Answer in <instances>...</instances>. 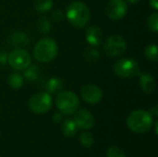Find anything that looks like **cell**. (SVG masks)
<instances>
[{
	"label": "cell",
	"instance_id": "1",
	"mask_svg": "<svg viewBox=\"0 0 158 157\" xmlns=\"http://www.w3.org/2000/svg\"><path fill=\"white\" fill-rule=\"evenodd\" d=\"M126 122L128 128L132 132L143 134L148 132L153 128L154 119L150 112L138 109L132 111L128 116Z\"/></svg>",
	"mask_w": 158,
	"mask_h": 157
},
{
	"label": "cell",
	"instance_id": "2",
	"mask_svg": "<svg viewBox=\"0 0 158 157\" xmlns=\"http://www.w3.org/2000/svg\"><path fill=\"white\" fill-rule=\"evenodd\" d=\"M66 16L71 25L81 29L89 23L91 12L86 4L81 1H74L67 7Z\"/></svg>",
	"mask_w": 158,
	"mask_h": 157
},
{
	"label": "cell",
	"instance_id": "3",
	"mask_svg": "<svg viewBox=\"0 0 158 157\" xmlns=\"http://www.w3.org/2000/svg\"><path fill=\"white\" fill-rule=\"evenodd\" d=\"M57 53V43L51 38L41 39L33 48V56L41 63L52 61L56 56Z\"/></svg>",
	"mask_w": 158,
	"mask_h": 157
},
{
	"label": "cell",
	"instance_id": "4",
	"mask_svg": "<svg viewBox=\"0 0 158 157\" xmlns=\"http://www.w3.org/2000/svg\"><path fill=\"white\" fill-rule=\"evenodd\" d=\"M57 109L63 115H72L77 112L80 106V100L77 94L70 91H62L56 99Z\"/></svg>",
	"mask_w": 158,
	"mask_h": 157
},
{
	"label": "cell",
	"instance_id": "5",
	"mask_svg": "<svg viewBox=\"0 0 158 157\" xmlns=\"http://www.w3.org/2000/svg\"><path fill=\"white\" fill-rule=\"evenodd\" d=\"M113 71L119 78L130 79L140 75V66L135 59L124 57L115 62Z\"/></svg>",
	"mask_w": 158,
	"mask_h": 157
},
{
	"label": "cell",
	"instance_id": "6",
	"mask_svg": "<svg viewBox=\"0 0 158 157\" xmlns=\"http://www.w3.org/2000/svg\"><path fill=\"white\" fill-rule=\"evenodd\" d=\"M53 105V99L50 93L45 92H41L33 94L28 102L29 108L31 112L35 114H44L47 113Z\"/></svg>",
	"mask_w": 158,
	"mask_h": 157
},
{
	"label": "cell",
	"instance_id": "7",
	"mask_svg": "<svg viewBox=\"0 0 158 157\" xmlns=\"http://www.w3.org/2000/svg\"><path fill=\"white\" fill-rule=\"evenodd\" d=\"M126 49L127 42L122 36L118 34H113L108 36L103 45V51L108 56H120L125 53Z\"/></svg>",
	"mask_w": 158,
	"mask_h": 157
},
{
	"label": "cell",
	"instance_id": "8",
	"mask_svg": "<svg viewBox=\"0 0 158 157\" xmlns=\"http://www.w3.org/2000/svg\"><path fill=\"white\" fill-rule=\"evenodd\" d=\"M7 63L15 70H24L31 64V56L26 50L17 48L8 55Z\"/></svg>",
	"mask_w": 158,
	"mask_h": 157
},
{
	"label": "cell",
	"instance_id": "9",
	"mask_svg": "<svg viewBox=\"0 0 158 157\" xmlns=\"http://www.w3.org/2000/svg\"><path fill=\"white\" fill-rule=\"evenodd\" d=\"M128 4L123 0H110L106 6V14L112 20H119L128 13Z\"/></svg>",
	"mask_w": 158,
	"mask_h": 157
},
{
	"label": "cell",
	"instance_id": "10",
	"mask_svg": "<svg viewBox=\"0 0 158 157\" xmlns=\"http://www.w3.org/2000/svg\"><path fill=\"white\" fill-rule=\"evenodd\" d=\"M81 95L82 99L88 104L96 105L102 101L104 94L100 87L94 84H88L81 88Z\"/></svg>",
	"mask_w": 158,
	"mask_h": 157
},
{
	"label": "cell",
	"instance_id": "11",
	"mask_svg": "<svg viewBox=\"0 0 158 157\" xmlns=\"http://www.w3.org/2000/svg\"><path fill=\"white\" fill-rule=\"evenodd\" d=\"M78 129L81 130H90L94 125V118L88 110L81 109L79 110L73 118Z\"/></svg>",
	"mask_w": 158,
	"mask_h": 157
},
{
	"label": "cell",
	"instance_id": "12",
	"mask_svg": "<svg viewBox=\"0 0 158 157\" xmlns=\"http://www.w3.org/2000/svg\"><path fill=\"white\" fill-rule=\"evenodd\" d=\"M85 37L87 43L91 46H97L101 43L103 40L102 30L97 26H91L86 30Z\"/></svg>",
	"mask_w": 158,
	"mask_h": 157
},
{
	"label": "cell",
	"instance_id": "13",
	"mask_svg": "<svg viewBox=\"0 0 158 157\" xmlns=\"http://www.w3.org/2000/svg\"><path fill=\"white\" fill-rule=\"evenodd\" d=\"M139 84L141 89L146 93H152L156 90V79L150 73H140Z\"/></svg>",
	"mask_w": 158,
	"mask_h": 157
},
{
	"label": "cell",
	"instance_id": "14",
	"mask_svg": "<svg viewBox=\"0 0 158 157\" xmlns=\"http://www.w3.org/2000/svg\"><path fill=\"white\" fill-rule=\"evenodd\" d=\"M7 43L12 46H25L30 43V38L27 33L21 31H17L10 34L7 38Z\"/></svg>",
	"mask_w": 158,
	"mask_h": 157
},
{
	"label": "cell",
	"instance_id": "15",
	"mask_svg": "<svg viewBox=\"0 0 158 157\" xmlns=\"http://www.w3.org/2000/svg\"><path fill=\"white\" fill-rule=\"evenodd\" d=\"M77 126L73 119H65L61 125V131L67 138H72L77 133Z\"/></svg>",
	"mask_w": 158,
	"mask_h": 157
},
{
	"label": "cell",
	"instance_id": "16",
	"mask_svg": "<svg viewBox=\"0 0 158 157\" xmlns=\"http://www.w3.org/2000/svg\"><path fill=\"white\" fill-rule=\"evenodd\" d=\"M64 88V83L61 80L57 78H51L46 82V89L50 94H58L62 92Z\"/></svg>",
	"mask_w": 158,
	"mask_h": 157
},
{
	"label": "cell",
	"instance_id": "17",
	"mask_svg": "<svg viewBox=\"0 0 158 157\" xmlns=\"http://www.w3.org/2000/svg\"><path fill=\"white\" fill-rule=\"evenodd\" d=\"M24 70L25 71L23 74V78H26L29 81H36L37 79H39V77L41 75V68L37 65H32V66L30 65Z\"/></svg>",
	"mask_w": 158,
	"mask_h": 157
},
{
	"label": "cell",
	"instance_id": "18",
	"mask_svg": "<svg viewBox=\"0 0 158 157\" xmlns=\"http://www.w3.org/2000/svg\"><path fill=\"white\" fill-rule=\"evenodd\" d=\"M7 82H8V85L11 88L19 89L24 84V78H23V76L21 74H19L18 72H13L8 76Z\"/></svg>",
	"mask_w": 158,
	"mask_h": 157
},
{
	"label": "cell",
	"instance_id": "19",
	"mask_svg": "<svg viewBox=\"0 0 158 157\" xmlns=\"http://www.w3.org/2000/svg\"><path fill=\"white\" fill-rule=\"evenodd\" d=\"M53 6V0H35L34 7L40 13L48 12Z\"/></svg>",
	"mask_w": 158,
	"mask_h": 157
},
{
	"label": "cell",
	"instance_id": "20",
	"mask_svg": "<svg viewBox=\"0 0 158 157\" xmlns=\"http://www.w3.org/2000/svg\"><path fill=\"white\" fill-rule=\"evenodd\" d=\"M158 49L157 45L153 43V44H149L145 47L144 50V56L145 57L152 62H156L158 59Z\"/></svg>",
	"mask_w": 158,
	"mask_h": 157
},
{
	"label": "cell",
	"instance_id": "21",
	"mask_svg": "<svg viewBox=\"0 0 158 157\" xmlns=\"http://www.w3.org/2000/svg\"><path fill=\"white\" fill-rule=\"evenodd\" d=\"M36 26H37L38 31L44 34H46L51 31V23H50L49 19L44 16L37 19Z\"/></svg>",
	"mask_w": 158,
	"mask_h": 157
},
{
	"label": "cell",
	"instance_id": "22",
	"mask_svg": "<svg viewBox=\"0 0 158 157\" xmlns=\"http://www.w3.org/2000/svg\"><path fill=\"white\" fill-rule=\"evenodd\" d=\"M100 52L96 48H94V46L88 48L84 53V57L89 62H95L100 58Z\"/></svg>",
	"mask_w": 158,
	"mask_h": 157
},
{
	"label": "cell",
	"instance_id": "23",
	"mask_svg": "<svg viewBox=\"0 0 158 157\" xmlns=\"http://www.w3.org/2000/svg\"><path fill=\"white\" fill-rule=\"evenodd\" d=\"M80 143L85 148H91L94 143V138L91 133L84 132L80 136Z\"/></svg>",
	"mask_w": 158,
	"mask_h": 157
},
{
	"label": "cell",
	"instance_id": "24",
	"mask_svg": "<svg viewBox=\"0 0 158 157\" xmlns=\"http://www.w3.org/2000/svg\"><path fill=\"white\" fill-rule=\"evenodd\" d=\"M147 26L150 31L153 32H157L158 31V13L155 12L152 13L147 19Z\"/></svg>",
	"mask_w": 158,
	"mask_h": 157
},
{
	"label": "cell",
	"instance_id": "25",
	"mask_svg": "<svg viewBox=\"0 0 158 157\" xmlns=\"http://www.w3.org/2000/svg\"><path fill=\"white\" fill-rule=\"evenodd\" d=\"M107 157H126L125 153L118 147L112 146L107 150Z\"/></svg>",
	"mask_w": 158,
	"mask_h": 157
},
{
	"label": "cell",
	"instance_id": "26",
	"mask_svg": "<svg viewBox=\"0 0 158 157\" xmlns=\"http://www.w3.org/2000/svg\"><path fill=\"white\" fill-rule=\"evenodd\" d=\"M51 17H52V19H53L55 21L59 22V21H61V20L64 19L65 15H64V12H63L62 10H60V9H56L55 11H53Z\"/></svg>",
	"mask_w": 158,
	"mask_h": 157
},
{
	"label": "cell",
	"instance_id": "27",
	"mask_svg": "<svg viewBox=\"0 0 158 157\" xmlns=\"http://www.w3.org/2000/svg\"><path fill=\"white\" fill-rule=\"evenodd\" d=\"M7 57H8V55L6 51L4 50L0 51V64L6 65L7 63Z\"/></svg>",
	"mask_w": 158,
	"mask_h": 157
},
{
	"label": "cell",
	"instance_id": "28",
	"mask_svg": "<svg viewBox=\"0 0 158 157\" xmlns=\"http://www.w3.org/2000/svg\"><path fill=\"white\" fill-rule=\"evenodd\" d=\"M52 119H53V121H54L55 123H60V122L62 121V119H63V114H62L61 112L56 113V114L53 115Z\"/></svg>",
	"mask_w": 158,
	"mask_h": 157
},
{
	"label": "cell",
	"instance_id": "29",
	"mask_svg": "<svg viewBox=\"0 0 158 157\" xmlns=\"http://www.w3.org/2000/svg\"><path fill=\"white\" fill-rule=\"evenodd\" d=\"M149 4L150 6L155 9L157 10L158 9V0H149Z\"/></svg>",
	"mask_w": 158,
	"mask_h": 157
},
{
	"label": "cell",
	"instance_id": "30",
	"mask_svg": "<svg viewBox=\"0 0 158 157\" xmlns=\"http://www.w3.org/2000/svg\"><path fill=\"white\" fill-rule=\"evenodd\" d=\"M150 114H151L152 116H154V117H157L158 116V106L157 105H156L155 107H153V108L151 109V111H150Z\"/></svg>",
	"mask_w": 158,
	"mask_h": 157
},
{
	"label": "cell",
	"instance_id": "31",
	"mask_svg": "<svg viewBox=\"0 0 158 157\" xmlns=\"http://www.w3.org/2000/svg\"><path fill=\"white\" fill-rule=\"evenodd\" d=\"M127 2H129V3H131V4H137V3H139L141 0H126Z\"/></svg>",
	"mask_w": 158,
	"mask_h": 157
},
{
	"label": "cell",
	"instance_id": "32",
	"mask_svg": "<svg viewBox=\"0 0 158 157\" xmlns=\"http://www.w3.org/2000/svg\"><path fill=\"white\" fill-rule=\"evenodd\" d=\"M157 125L158 122L157 121H156V122H155V131H156V134H157Z\"/></svg>",
	"mask_w": 158,
	"mask_h": 157
},
{
	"label": "cell",
	"instance_id": "33",
	"mask_svg": "<svg viewBox=\"0 0 158 157\" xmlns=\"http://www.w3.org/2000/svg\"><path fill=\"white\" fill-rule=\"evenodd\" d=\"M0 157H1V156H0Z\"/></svg>",
	"mask_w": 158,
	"mask_h": 157
}]
</instances>
